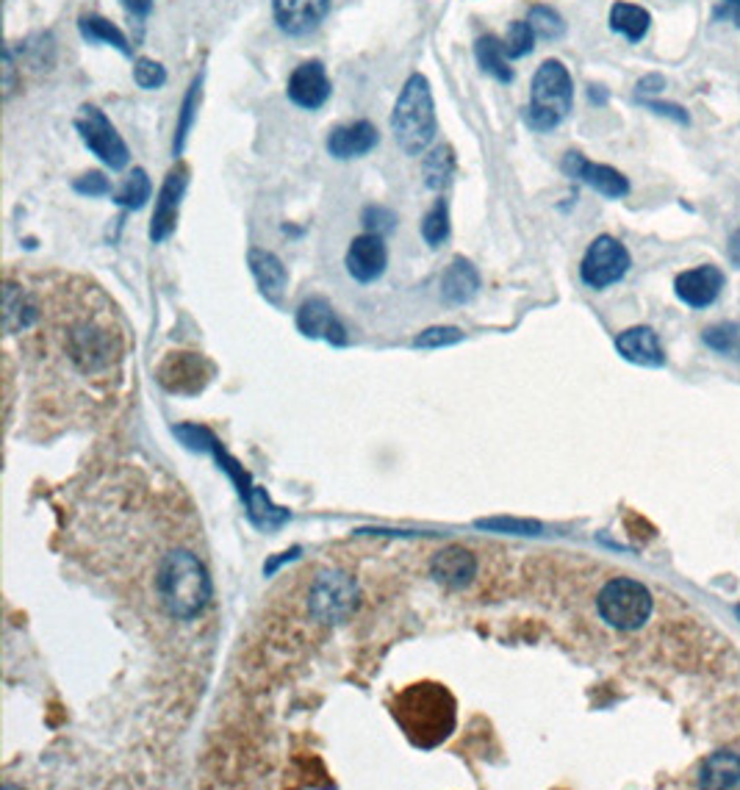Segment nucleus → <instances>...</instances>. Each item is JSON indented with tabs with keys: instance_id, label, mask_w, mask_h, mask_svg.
Listing matches in <instances>:
<instances>
[{
	"instance_id": "f257e3e1",
	"label": "nucleus",
	"mask_w": 740,
	"mask_h": 790,
	"mask_svg": "<svg viewBox=\"0 0 740 790\" xmlns=\"http://www.w3.org/2000/svg\"><path fill=\"white\" fill-rule=\"evenodd\" d=\"M389 710L408 743L424 751L439 749L458 727L455 696L446 685L433 679L405 685L400 694H394Z\"/></svg>"
},
{
	"instance_id": "f03ea898",
	"label": "nucleus",
	"mask_w": 740,
	"mask_h": 790,
	"mask_svg": "<svg viewBox=\"0 0 740 790\" xmlns=\"http://www.w3.org/2000/svg\"><path fill=\"white\" fill-rule=\"evenodd\" d=\"M175 435H178L181 444L189 447V450L212 452V455L217 458L219 469L234 480L236 491H239L241 502H245L247 507V516H250V522L256 524V527L278 530L289 522L291 513L286 511V507L275 505V502L269 500L267 491H261L256 483H253L250 474L245 472V466L223 450V444H219L217 435H214L212 430L201 428V424H178V428H175Z\"/></svg>"
},
{
	"instance_id": "7ed1b4c3",
	"label": "nucleus",
	"mask_w": 740,
	"mask_h": 790,
	"mask_svg": "<svg viewBox=\"0 0 740 790\" xmlns=\"http://www.w3.org/2000/svg\"><path fill=\"white\" fill-rule=\"evenodd\" d=\"M158 602L173 618H195L212 599V577L201 557L189 550H173L158 563Z\"/></svg>"
},
{
	"instance_id": "20e7f679",
	"label": "nucleus",
	"mask_w": 740,
	"mask_h": 790,
	"mask_svg": "<svg viewBox=\"0 0 740 790\" xmlns=\"http://www.w3.org/2000/svg\"><path fill=\"white\" fill-rule=\"evenodd\" d=\"M435 131H439V120H435L430 81L422 73H413L391 112V134L405 156H424L430 142L435 140Z\"/></svg>"
},
{
	"instance_id": "39448f33",
	"label": "nucleus",
	"mask_w": 740,
	"mask_h": 790,
	"mask_svg": "<svg viewBox=\"0 0 740 790\" xmlns=\"http://www.w3.org/2000/svg\"><path fill=\"white\" fill-rule=\"evenodd\" d=\"M574 106V84L566 64L557 59H546L533 75L530 86V106L524 112V123L538 134H549L563 120L568 117Z\"/></svg>"
},
{
	"instance_id": "423d86ee",
	"label": "nucleus",
	"mask_w": 740,
	"mask_h": 790,
	"mask_svg": "<svg viewBox=\"0 0 740 790\" xmlns=\"http://www.w3.org/2000/svg\"><path fill=\"white\" fill-rule=\"evenodd\" d=\"M596 611H599V618L607 627L635 633L651 618L655 599L640 579L613 577L602 585L599 596H596Z\"/></svg>"
},
{
	"instance_id": "0eeeda50",
	"label": "nucleus",
	"mask_w": 740,
	"mask_h": 790,
	"mask_svg": "<svg viewBox=\"0 0 740 790\" xmlns=\"http://www.w3.org/2000/svg\"><path fill=\"white\" fill-rule=\"evenodd\" d=\"M356 579L345 572H322L308 591V611L317 622L339 624L358 607Z\"/></svg>"
},
{
	"instance_id": "6e6552de",
	"label": "nucleus",
	"mask_w": 740,
	"mask_h": 790,
	"mask_svg": "<svg viewBox=\"0 0 740 790\" xmlns=\"http://www.w3.org/2000/svg\"><path fill=\"white\" fill-rule=\"evenodd\" d=\"M75 129H79L84 145L90 147V151L106 164V167L112 170L129 167L131 162L129 145H125L123 136H120L117 129L112 125V120H109L101 109L92 106V103H84V106H81V114L75 117Z\"/></svg>"
},
{
	"instance_id": "1a4fd4ad",
	"label": "nucleus",
	"mask_w": 740,
	"mask_h": 790,
	"mask_svg": "<svg viewBox=\"0 0 740 790\" xmlns=\"http://www.w3.org/2000/svg\"><path fill=\"white\" fill-rule=\"evenodd\" d=\"M629 264H633V258H629L627 247L621 242L607 234L596 236L588 250H585L583 264H579V278H583L588 289L602 291L607 286L618 284L629 273Z\"/></svg>"
},
{
	"instance_id": "9d476101",
	"label": "nucleus",
	"mask_w": 740,
	"mask_h": 790,
	"mask_svg": "<svg viewBox=\"0 0 740 790\" xmlns=\"http://www.w3.org/2000/svg\"><path fill=\"white\" fill-rule=\"evenodd\" d=\"M186 186H189V167L184 162L175 164L173 170L164 178L162 189H158L156 197V212H153L151 219V242L153 245H162L178 228V214H181V201L186 195Z\"/></svg>"
},
{
	"instance_id": "9b49d317",
	"label": "nucleus",
	"mask_w": 740,
	"mask_h": 790,
	"mask_svg": "<svg viewBox=\"0 0 740 790\" xmlns=\"http://www.w3.org/2000/svg\"><path fill=\"white\" fill-rule=\"evenodd\" d=\"M563 173H566L568 178L579 181V184L590 186V189L599 192V195L610 197V201L629 195V181L624 178L618 170L607 167V164L590 162V158H585L583 153L577 151H568L566 156H563Z\"/></svg>"
},
{
	"instance_id": "f8f14e48",
	"label": "nucleus",
	"mask_w": 740,
	"mask_h": 790,
	"mask_svg": "<svg viewBox=\"0 0 740 790\" xmlns=\"http://www.w3.org/2000/svg\"><path fill=\"white\" fill-rule=\"evenodd\" d=\"M40 322V297L34 284L23 278H7L3 284V328L9 336L29 334Z\"/></svg>"
},
{
	"instance_id": "ddd939ff",
	"label": "nucleus",
	"mask_w": 740,
	"mask_h": 790,
	"mask_svg": "<svg viewBox=\"0 0 740 790\" xmlns=\"http://www.w3.org/2000/svg\"><path fill=\"white\" fill-rule=\"evenodd\" d=\"M347 273L358 284H374L378 278H383L386 267H389V250L380 234H361L350 242L347 250Z\"/></svg>"
},
{
	"instance_id": "4468645a",
	"label": "nucleus",
	"mask_w": 740,
	"mask_h": 790,
	"mask_svg": "<svg viewBox=\"0 0 740 790\" xmlns=\"http://www.w3.org/2000/svg\"><path fill=\"white\" fill-rule=\"evenodd\" d=\"M297 330L308 339H322L333 347H345L350 341L347 328L325 297H311L297 308Z\"/></svg>"
},
{
	"instance_id": "2eb2a0df",
	"label": "nucleus",
	"mask_w": 740,
	"mask_h": 790,
	"mask_svg": "<svg viewBox=\"0 0 740 790\" xmlns=\"http://www.w3.org/2000/svg\"><path fill=\"white\" fill-rule=\"evenodd\" d=\"M330 92H333V86H330L328 70H325V64L319 62V59L302 62L300 68L289 75V84H286L289 101L295 103V106L308 109V112L322 109L325 103H328Z\"/></svg>"
},
{
	"instance_id": "dca6fc26",
	"label": "nucleus",
	"mask_w": 740,
	"mask_h": 790,
	"mask_svg": "<svg viewBox=\"0 0 740 790\" xmlns=\"http://www.w3.org/2000/svg\"><path fill=\"white\" fill-rule=\"evenodd\" d=\"M212 367L195 352H173L158 369V380L167 391L175 394H197L206 389Z\"/></svg>"
},
{
	"instance_id": "f3484780",
	"label": "nucleus",
	"mask_w": 740,
	"mask_h": 790,
	"mask_svg": "<svg viewBox=\"0 0 740 790\" xmlns=\"http://www.w3.org/2000/svg\"><path fill=\"white\" fill-rule=\"evenodd\" d=\"M328 12L330 0H273L275 23L289 37H306L317 31Z\"/></svg>"
},
{
	"instance_id": "a211bd4d",
	"label": "nucleus",
	"mask_w": 740,
	"mask_h": 790,
	"mask_svg": "<svg viewBox=\"0 0 740 790\" xmlns=\"http://www.w3.org/2000/svg\"><path fill=\"white\" fill-rule=\"evenodd\" d=\"M723 289V273L712 264H701V267L679 273L674 280V291L679 300L690 308H707L721 297Z\"/></svg>"
},
{
	"instance_id": "6ab92c4d",
	"label": "nucleus",
	"mask_w": 740,
	"mask_h": 790,
	"mask_svg": "<svg viewBox=\"0 0 740 790\" xmlns=\"http://www.w3.org/2000/svg\"><path fill=\"white\" fill-rule=\"evenodd\" d=\"M380 145V134L369 120H356V123L336 125L328 134V153L339 162L361 158L372 153Z\"/></svg>"
},
{
	"instance_id": "aec40b11",
	"label": "nucleus",
	"mask_w": 740,
	"mask_h": 790,
	"mask_svg": "<svg viewBox=\"0 0 740 790\" xmlns=\"http://www.w3.org/2000/svg\"><path fill=\"white\" fill-rule=\"evenodd\" d=\"M430 574L441 585H446V588H466L474 579V574H477V557L466 546H444L430 561Z\"/></svg>"
},
{
	"instance_id": "412c9836",
	"label": "nucleus",
	"mask_w": 740,
	"mask_h": 790,
	"mask_svg": "<svg viewBox=\"0 0 740 790\" xmlns=\"http://www.w3.org/2000/svg\"><path fill=\"white\" fill-rule=\"evenodd\" d=\"M247 267H250L261 295L267 297L269 302H280L286 286H289V273H286L284 261H280L275 253L261 250V247H250V250H247Z\"/></svg>"
},
{
	"instance_id": "4be33fe9",
	"label": "nucleus",
	"mask_w": 740,
	"mask_h": 790,
	"mask_svg": "<svg viewBox=\"0 0 740 790\" xmlns=\"http://www.w3.org/2000/svg\"><path fill=\"white\" fill-rule=\"evenodd\" d=\"M480 291V273L469 258L458 256L452 258L450 267L441 275V297L450 306H466L477 297Z\"/></svg>"
},
{
	"instance_id": "5701e85b",
	"label": "nucleus",
	"mask_w": 740,
	"mask_h": 790,
	"mask_svg": "<svg viewBox=\"0 0 740 790\" xmlns=\"http://www.w3.org/2000/svg\"><path fill=\"white\" fill-rule=\"evenodd\" d=\"M618 356L627 358L629 363L638 367H662L666 356H662L660 339L651 328H629L616 339Z\"/></svg>"
},
{
	"instance_id": "b1692460",
	"label": "nucleus",
	"mask_w": 740,
	"mask_h": 790,
	"mask_svg": "<svg viewBox=\"0 0 740 790\" xmlns=\"http://www.w3.org/2000/svg\"><path fill=\"white\" fill-rule=\"evenodd\" d=\"M699 788H740V755L716 751L699 766Z\"/></svg>"
},
{
	"instance_id": "393cba45",
	"label": "nucleus",
	"mask_w": 740,
	"mask_h": 790,
	"mask_svg": "<svg viewBox=\"0 0 740 790\" xmlns=\"http://www.w3.org/2000/svg\"><path fill=\"white\" fill-rule=\"evenodd\" d=\"M474 57H477L480 70L491 79H496L500 84H513L516 73L511 68V57L505 51V40L494 34H483L474 42Z\"/></svg>"
},
{
	"instance_id": "a878e982",
	"label": "nucleus",
	"mask_w": 740,
	"mask_h": 790,
	"mask_svg": "<svg viewBox=\"0 0 740 790\" xmlns=\"http://www.w3.org/2000/svg\"><path fill=\"white\" fill-rule=\"evenodd\" d=\"M610 29L616 34H621L624 40L629 42H640L651 29V14L646 12L638 3H627V0H618L610 7Z\"/></svg>"
},
{
	"instance_id": "bb28decb",
	"label": "nucleus",
	"mask_w": 740,
	"mask_h": 790,
	"mask_svg": "<svg viewBox=\"0 0 740 790\" xmlns=\"http://www.w3.org/2000/svg\"><path fill=\"white\" fill-rule=\"evenodd\" d=\"M79 31H81V37L90 42V45H112V48H117L123 57H131V53H134L131 51V45H129V40H125L123 31H120L112 20L101 18V14H81Z\"/></svg>"
},
{
	"instance_id": "cd10ccee",
	"label": "nucleus",
	"mask_w": 740,
	"mask_h": 790,
	"mask_svg": "<svg viewBox=\"0 0 740 790\" xmlns=\"http://www.w3.org/2000/svg\"><path fill=\"white\" fill-rule=\"evenodd\" d=\"M422 173L428 189L441 192L450 186L452 175H455V151L450 145H435L433 151L424 153L422 158Z\"/></svg>"
},
{
	"instance_id": "c85d7f7f",
	"label": "nucleus",
	"mask_w": 740,
	"mask_h": 790,
	"mask_svg": "<svg viewBox=\"0 0 740 790\" xmlns=\"http://www.w3.org/2000/svg\"><path fill=\"white\" fill-rule=\"evenodd\" d=\"M201 101H203V73L192 81L189 92L184 98V106H181L178 114V125H175V142H173V156L178 158L186 147V136H189L192 125H195L197 112H201Z\"/></svg>"
},
{
	"instance_id": "c756f323",
	"label": "nucleus",
	"mask_w": 740,
	"mask_h": 790,
	"mask_svg": "<svg viewBox=\"0 0 740 790\" xmlns=\"http://www.w3.org/2000/svg\"><path fill=\"white\" fill-rule=\"evenodd\" d=\"M151 195H153L151 178H147L145 170L136 167L134 173L123 181V186L114 192V203L123 208H129V212H140V208L147 206Z\"/></svg>"
},
{
	"instance_id": "7c9ffc66",
	"label": "nucleus",
	"mask_w": 740,
	"mask_h": 790,
	"mask_svg": "<svg viewBox=\"0 0 740 790\" xmlns=\"http://www.w3.org/2000/svg\"><path fill=\"white\" fill-rule=\"evenodd\" d=\"M527 23H530V29L535 31V37H538V40L555 42L566 34V23H563L561 12L552 7H546V3H533V7H530Z\"/></svg>"
},
{
	"instance_id": "2f4dec72",
	"label": "nucleus",
	"mask_w": 740,
	"mask_h": 790,
	"mask_svg": "<svg viewBox=\"0 0 740 790\" xmlns=\"http://www.w3.org/2000/svg\"><path fill=\"white\" fill-rule=\"evenodd\" d=\"M705 345L718 356L740 358V322H718L701 334Z\"/></svg>"
},
{
	"instance_id": "473e14b6",
	"label": "nucleus",
	"mask_w": 740,
	"mask_h": 790,
	"mask_svg": "<svg viewBox=\"0 0 740 790\" xmlns=\"http://www.w3.org/2000/svg\"><path fill=\"white\" fill-rule=\"evenodd\" d=\"M422 239L428 242L430 247H441L450 239V203H446L444 197L435 201V206L424 214Z\"/></svg>"
},
{
	"instance_id": "72a5a7b5",
	"label": "nucleus",
	"mask_w": 740,
	"mask_h": 790,
	"mask_svg": "<svg viewBox=\"0 0 740 790\" xmlns=\"http://www.w3.org/2000/svg\"><path fill=\"white\" fill-rule=\"evenodd\" d=\"M535 31L530 29L527 20H513L511 25H507V37H505V51L511 59H524L527 53H533L535 48Z\"/></svg>"
},
{
	"instance_id": "f704fd0d",
	"label": "nucleus",
	"mask_w": 740,
	"mask_h": 790,
	"mask_svg": "<svg viewBox=\"0 0 740 790\" xmlns=\"http://www.w3.org/2000/svg\"><path fill=\"white\" fill-rule=\"evenodd\" d=\"M480 530H491V533H505V535H538L541 524L530 522V519H507V516H496V519H477Z\"/></svg>"
},
{
	"instance_id": "c9c22d12",
	"label": "nucleus",
	"mask_w": 740,
	"mask_h": 790,
	"mask_svg": "<svg viewBox=\"0 0 740 790\" xmlns=\"http://www.w3.org/2000/svg\"><path fill=\"white\" fill-rule=\"evenodd\" d=\"M463 341V330L452 328V325H435V328L422 330V334L413 339V347H422V350H439V347H450Z\"/></svg>"
},
{
	"instance_id": "e433bc0d",
	"label": "nucleus",
	"mask_w": 740,
	"mask_h": 790,
	"mask_svg": "<svg viewBox=\"0 0 740 790\" xmlns=\"http://www.w3.org/2000/svg\"><path fill=\"white\" fill-rule=\"evenodd\" d=\"M134 81L140 90H147V92L162 90V86L167 84V70H164L158 62H153V59L142 57L136 59L134 64Z\"/></svg>"
},
{
	"instance_id": "4c0bfd02",
	"label": "nucleus",
	"mask_w": 740,
	"mask_h": 790,
	"mask_svg": "<svg viewBox=\"0 0 740 790\" xmlns=\"http://www.w3.org/2000/svg\"><path fill=\"white\" fill-rule=\"evenodd\" d=\"M361 223H363V228L369 230V234H389L391 228H394V223H397V217H394V212H389V208H383V206H369L367 212H363V217H361Z\"/></svg>"
},
{
	"instance_id": "58836bf2",
	"label": "nucleus",
	"mask_w": 740,
	"mask_h": 790,
	"mask_svg": "<svg viewBox=\"0 0 740 790\" xmlns=\"http://www.w3.org/2000/svg\"><path fill=\"white\" fill-rule=\"evenodd\" d=\"M73 189L84 197H103L112 192V184H109L106 175L97 173V170H92V173H84L81 178H75Z\"/></svg>"
},
{
	"instance_id": "ea45409f",
	"label": "nucleus",
	"mask_w": 740,
	"mask_h": 790,
	"mask_svg": "<svg viewBox=\"0 0 740 790\" xmlns=\"http://www.w3.org/2000/svg\"><path fill=\"white\" fill-rule=\"evenodd\" d=\"M640 103H644L649 112H655V114H660V117H668V120H677L679 125H688L690 123V114L685 112L679 103H666V101H651V98H640Z\"/></svg>"
},
{
	"instance_id": "a19ab883",
	"label": "nucleus",
	"mask_w": 740,
	"mask_h": 790,
	"mask_svg": "<svg viewBox=\"0 0 740 790\" xmlns=\"http://www.w3.org/2000/svg\"><path fill=\"white\" fill-rule=\"evenodd\" d=\"M14 92H18V64H14L12 45H3V98L12 101Z\"/></svg>"
},
{
	"instance_id": "79ce46f5",
	"label": "nucleus",
	"mask_w": 740,
	"mask_h": 790,
	"mask_svg": "<svg viewBox=\"0 0 740 790\" xmlns=\"http://www.w3.org/2000/svg\"><path fill=\"white\" fill-rule=\"evenodd\" d=\"M662 90H666V79H662L660 73H649L638 81V86H635V95H638V101H640V98L657 95V92H662Z\"/></svg>"
},
{
	"instance_id": "37998d69",
	"label": "nucleus",
	"mask_w": 740,
	"mask_h": 790,
	"mask_svg": "<svg viewBox=\"0 0 740 790\" xmlns=\"http://www.w3.org/2000/svg\"><path fill=\"white\" fill-rule=\"evenodd\" d=\"M712 20H729V23L740 25V0H718V7L712 9Z\"/></svg>"
},
{
	"instance_id": "c03bdc74",
	"label": "nucleus",
	"mask_w": 740,
	"mask_h": 790,
	"mask_svg": "<svg viewBox=\"0 0 740 790\" xmlns=\"http://www.w3.org/2000/svg\"><path fill=\"white\" fill-rule=\"evenodd\" d=\"M125 7V12L136 20H145L153 12V0H120Z\"/></svg>"
},
{
	"instance_id": "a18cd8bd",
	"label": "nucleus",
	"mask_w": 740,
	"mask_h": 790,
	"mask_svg": "<svg viewBox=\"0 0 740 790\" xmlns=\"http://www.w3.org/2000/svg\"><path fill=\"white\" fill-rule=\"evenodd\" d=\"M297 555H300V546H295V550H291V552H284V555H280V557H275V561H269L267 563V566H264V574H273L275 572V568H278V566H284V563L286 561H295V557Z\"/></svg>"
},
{
	"instance_id": "49530a36",
	"label": "nucleus",
	"mask_w": 740,
	"mask_h": 790,
	"mask_svg": "<svg viewBox=\"0 0 740 790\" xmlns=\"http://www.w3.org/2000/svg\"><path fill=\"white\" fill-rule=\"evenodd\" d=\"M729 258H732L734 267H740V228L729 236Z\"/></svg>"
},
{
	"instance_id": "de8ad7c7",
	"label": "nucleus",
	"mask_w": 740,
	"mask_h": 790,
	"mask_svg": "<svg viewBox=\"0 0 740 790\" xmlns=\"http://www.w3.org/2000/svg\"><path fill=\"white\" fill-rule=\"evenodd\" d=\"M588 98H590V103H596V106H605V103H607V90H605V86L590 84L588 86Z\"/></svg>"
},
{
	"instance_id": "09e8293b",
	"label": "nucleus",
	"mask_w": 740,
	"mask_h": 790,
	"mask_svg": "<svg viewBox=\"0 0 740 790\" xmlns=\"http://www.w3.org/2000/svg\"><path fill=\"white\" fill-rule=\"evenodd\" d=\"M734 613H738V618H740V605H738V607H734Z\"/></svg>"
}]
</instances>
